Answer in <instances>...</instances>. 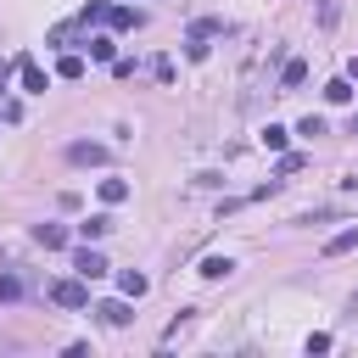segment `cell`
Listing matches in <instances>:
<instances>
[{"instance_id": "obj_6", "label": "cell", "mask_w": 358, "mask_h": 358, "mask_svg": "<svg viewBox=\"0 0 358 358\" xmlns=\"http://www.w3.org/2000/svg\"><path fill=\"white\" fill-rule=\"evenodd\" d=\"M106 22H112V28H117V34H129V28H140V22H145V17H140V11H134V6H106Z\"/></svg>"}, {"instance_id": "obj_5", "label": "cell", "mask_w": 358, "mask_h": 358, "mask_svg": "<svg viewBox=\"0 0 358 358\" xmlns=\"http://www.w3.org/2000/svg\"><path fill=\"white\" fill-rule=\"evenodd\" d=\"M95 319H101V324H112V330H117V324H129V319H134V313H129V302H123V296H112V302H101V308H95Z\"/></svg>"}, {"instance_id": "obj_19", "label": "cell", "mask_w": 358, "mask_h": 358, "mask_svg": "<svg viewBox=\"0 0 358 358\" xmlns=\"http://www.w3.org/2000/svg\"><path fill=\"white\" fill-rule=\"evenodd\" d=\"M56 73H62V78H84V56H62Z\"/></svg>"}, {"instance_id": "obj_14", "label": "cell", "mask_w": 358, "mask_h": 358, "mask_svg": "<svg viewBox=\"0 0 358 358\" xmlns=\"http://www.w3.org/2000/svg\"><path fill=\"white\" fill-rule=\"evenodd\" d=\"M207 50H213V45H207V34H201V28H190V39H185V56H190V62H207Z\"/></svg>"}, {"instance_id": "obj_26", "label": "cell", "mask_w": 358, "mask_h": 358, "mask_svg": "<svg viewBox=\"0 0 358 358\" xmlns=\"http://www.w3.org/2000/svg\"><path fill=\"white\" fill-rule=\"evenodd\" d=\"M352 134H358V112H352Z\"/></svg>"}, {"instance_id": "obj_9", "label": "cell", "mask_w": 358, "mask_h": 358, "mask_svg": "<svg viewBox=\"0 0 358 358\" xmlns=\"http://www.w3.org/2000/svg\"><path fill=\"white\" fill-rule=\"evenodd\" d=\"M324 101H330V106H347V101H352V78H330V84H324Z\"/></svg>"}, {"instance_id": "obj_22", "label": "cell", "mask_w": 358, "mask_h": 358, "mask_svg": "<svg viewBox=\"0 0 358 358\" xmlns=\"http://www.w3.org/2000/svg\"><path fill=\"white\" fill-rule=\"evenodd\" d=\"M336 17H341V6H336V0H324V6H319V22H324V28H336Z\"/></svg>"}, {"instance_id": "obj_1", "label": "cell", "mask_w": 358, "mask_h": 358, "mask_svg": "<svg viewBox=\"0 0 358 358\" xmlns=\"http://www.w3.org/2000/svg\"><path fill=\"white\" fill-rule=\"evenodd\" d=\"M67 162H73V168H106L112 151H106L101 140H73V145H67Z\"/></svg>"}, {"instance_id": "obj_16", "label": "cell", "mask_w": 358, "mask_h": 358, "mask_svg": "<svg viewBox=\"0 0 358 358\" xmlns=\"http://www.w3.org/2000/svg\"><path fill=\"white\" fill-rule=\"evenodd\" d=\"M106 229H112V218H106V213H95V218H84V224H78V235H84V241H101Z\"/></svg>"}, {"instance_id": "obj_7", "label": "cell", "mask_w": 358, "mask_h": 358, "mask_svg": "<svg viewBox=\"0 0 358 358\" xmlns=\"http://www.w3.org/2000/svg\"><path fill=\"white\" fill-rule=\"evenodd\" d=\"M34 241H39L45 252H62V246H67V229H62V224H39V229H34Z\"/></svg>"}, {"instance_id": "obj_12", "label": "cell", "mask_w": 358, "mask_h": 358, "mask_svg": "<svg viewBox=\"0 0 358 358\" xmlns=\"http://www.w3.org/2000/svg\"><path fill=\"white\" fill-rule=\"evenodd\" d=\"M229 274H235L229 257H201V280H229Z\"/></svg>"}, {"instance_id": "obj_20", "label": "cell", "mask_w": 358, "mask_h": 358, "mask_svg": "<svg viewBox=\"0 0 358 358\" xmlns=\"http://www.w3.org/2000/svg\"><path fill=\"white\" fill-rule=\"evenodd\" d=\"M78 22H106V0H90V6L78 11Z\"/></svg>"}, {"instance_id": "obj_18", "label": "cell", "mask_w": 358, "mask_h": 358, "mask_svg": "<svg viewBox=\"0 0 358 358\" xmlns=\"http://www.w3.org/2000/svg\"><path fill=\"white\" fill-rule=\"evenodd\" d=\"M90 56H95V62H112V56H117L112 34H95V39H90Z\"/></svg>"}, {"instance_id": "obj_8", "label": "cell", "mask_w": 358, "mask_h": 358, "mask_svg": "<svg viewBox=\"0 0 358 358\" xmlns=\"http://www.w3.org/2000/svg\"><path fill=\"white\" fill-rule=\"evenodd\" d=\"M352 246H358V224H347L341 235H330V241H324V257H341V252H352Z\"/></svg>"}, {"instance_id": "obj_25", "label": "cell", "mask_w": 358, "mask_h": 358, "mask_svg": "<svg viewBox=\"0 0 358 358\" xmlns=\"http://www.w3.org/2000/svg\"><path fill=\"white\" fill-rule=\"evenodd\" d=\"M347 73H352V78H358V62H352V67H347Z\"/></svg>"}, {"instance_id": "obj_23", "label": "cell", "mask_w": 358, "mask_h": 358, "mask_svg": "<svg viewBox=\"0 0 358 358\" xmlns=\"http://www.w3.org/2000/svg\"><path fill=\"white\" fill-rule=\"evenodd\" d=\"M296 134H308V140H313V134H324V117H302V123H296Z\"/></svg>"}, {"instance_id": "obj_11", "label": "cell", "mask_w": 358, "mask_h": 358, "mask_svg": "<svg viewBox=\"0 0 358 358\" xmlns=\"http://www.w3.org/2000/svg\"><path fill=\"white\" fill-rule=\"evenodd\" d=\"M101 201H106V207L129 201V179H101Z\"/></svg>"}, {"instance_id": "obj_21", "label": "cell", "mask_w": 358, "mask_h": 358, "mask_svg": "<svg viewBox=\"0 0 358 358\" xmlns=\"http://www.w3.org/2000/svg\"><path fill=\"white\" fill-rule=\"evenodd\" d=\"M263 145H268V151H285V129L268 123V129H263Z\"/></svg>"}, {"instance_id": "obj_15", "label": "cell", "mask_w": 358, "mask_h": 358, "mask_svg": "<svg viewBox=\"0 0 358 358\" xmlns=\"http://www.w3.org/2000/svg\"><path fill=\"white\" fill-rule=\"evenodd\" d=\"M302 78H308V62H285L280 67V90H296Z\"/></svg>"}, {"instance_id": "obj_17", "label": "cell", "mask_w": 358, "mask_h": 358, "mask_svg": "<svg viewBox=\"0 0 358 358\" xmlns=\"http://www.w3.org/2000/svg\"><path fill=\"white\" fill-rule=\"evenodd\" d=\"M22 291H28V285H22V274H11V268H6V274H0V302H17Z\"/></svg>"}, {"instance_id": "obj_3", "label": "cell", "mask_w": 358, "mask_h": 358, "mask_svg": "<svg viewBox=\"0 0 358 358\" xmlns=\"http://www.w3.org/2000/svg\"><path fill=\"white\" fill-rule=\"evenodd\" d=\"M17 73H22V90H28V95H45L50 78H45V67H39L34 56H17Z\"/></svg>"}, {"instance_id": "obj_4", "label": "cell", "mask_w": 358, "mask_h": 358, "mask_svg": "<svg viewBox=\"0 0 358 358\" xmlns=\"http://www.w3.org/2000/svg\"><path fill=\"white\" fill-rule=\"evenodd\" d=\"M73 268H78V280H101L106 274V257L95 246H84V252H73Z\"/></svg>"}, {"instance_id": "obj_13", "label": "cell", "mask_w": 358, "mask_h": 358, "mask_svg": "<svg viewBox=\"0 0 358 358\" xmlns=\"http://www.w3.org/2000/svg\"><path fill=\"white\" fill-rule=\"evenodd\" d=\"M117 285H123V296H145V285H151V280H145L140 268H123V274H117Z\"/></svg>"}, {"instance_id": "obj_10", "label": "cell", "mask_w": 358, "mask_h": 358, "mask_svg": "<svg viewBox=\"0 0 358 358\" xmlns=\"http://www.w3.org/2000/svg\"><path fill=\"white\" fill-rule=\"evenodd\" d=\"M302 168H308V157H302V151H280V162H274V173H280V179H291V173H302Z\"/></svg>"}, {"instance_id": "obj_24", "label": "cell", "mask_w": 358, "mask_h": 358, "mask_svg": "<svg viewBox=\"0 0 358 358\" xmlns=\"http://www.w3.org/2000/svg\"><path fill=\"white\" fill-rule=\"evenodd\" d=\"M6 78H11V67H0V95H6Z\"/></svg>"}, {"instance_id": "obj_2", "label": "cell", "mask_w": 358, "mask_h": 358, "mask_svg": "<svg viewBox=\"0 0 358 358\" xmlns=\"http://www.w3.org/2000/svg\"><path fill=\"white\" fill-rule=\"evenodd\" d=\"M50 302L56 308H90V285L84 280H56L50 285Z\"/></svg>"}]
</instances>
